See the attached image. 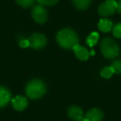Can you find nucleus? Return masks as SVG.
I'll use <instances>...</instances> for the list:
<instances>
[{"mask_svg":"<svg viewBox=\"0 0 121 121\" xmlns=\"http://www.w3.org/2000/svg\"><path fill=\"white\" fill-rule=\"evenodd\" d=\"M56 41L59 45L63 48L73 49V47L78 44V37L73 30L65 28L57 33Z\"/></svg>","mask_w":121,"mask_h":121,"instance_id":"f257e3e1","label":"nucleus"},{"mask_svg":"<svg viewBox=\"0 0 121 121\" xmlns=\"http://www.w3.org/2000/svg\"><path fill=\"white\" fill-rule=\"evenodd\" d=\"M46 92V86L41 80H32L26 86V94L32 99L41 98Z\"/></svg>","mask_w":121,"mask_h":121,"instance_id":"f03ea898","label":"nucleus"},{"mask_svg":"<svg viewBox=\"0 0 121 121\" xmlns=\"http://www.w3.org/2000/svg\"><path fill=\"white\" fill-rule=\"evenodd\" d=\"M100 50L105 58L113 59L119 55V48L118 44L113 39L105 37L100 43Z\"/></svg>","mask_w":121,"mask_h":121,"instance_id":"7ed1b4c3","label":"nucleus"},{"mask_svg":"<svg viewBox=\"0 0 121 121\" xmlns=\"http://www.w3.org/2000/svg\"><path fill=\"white\" fill-rule=\"evenodd\" d=\"M118 3L114 0H106L99 5L98 9V13L100 16L108 17L114 14L117 11Z\"/></svg>","mask_w":121,"mask_h":121,"instance_id":"20e7f679","label":"nucleus"},{"mask_svg":"<svg viewBox=\"0 0 121 121\" xmlns=\"http://www.w3.org/2000/svg\"><path fill=\"white\" fill-rule=\"evenodd\" d=\"M30 47L33 49H42L47 44V38L42 33H34L29 37Z\"/></svg>","mask_w":121,"mask_h":121,"instance_id":"39448f33","label":"nucleus"},{"mask_svg":"<svg viewBox=\"0 0 121 121\" xmlns=\"http://www.w3.org/2000/svg\"><path fill=\"white\" fill-rule=\"evenodd\" d=\"M32 16L37 23L42 24L47 19V12L42 6H36L32 11Z\"/></svg>","mask_w":121,"mask_h":121,"instance_id":"423d86ee","label":"nucleus"},{"mask_svg":"<svg viewBox=\"0 0 121 121\" xmlns=\"http://www.w3.org/2000/svg\"><path fill=\"white\" fill-rule=\"evenodd\" d=\"M68 115L75 121H82L84 119V114L82 109L76 105H72L68 109Z\"/></svg>","mask_w":121,"mask_h":121,"instance_id":"0eeeda50","label":"nucleus"},{"mask_svg":"<svg viewBox=\"0 0 121 121\" xmlns=\"http://www.w3.org/2000/svg\"><path fill=\"white\" fill-rule=\"evenodd\" d=\"M12 103L13 109L17 111L24 110L27 107V104H28L27 99L21 95H17L15 98H13L12 100Z\"/></svg>","mask_w":121,"mask_h":121,"instance_id":"6e6552de","label":"nucleus"},{"mask_svg":"<svg viewBox=\"0 0 121 121\" xmlns=\"http://www.w3.org/2000/svg\"><path fill=\"white\" fill-rule=\"evenodd\" d=\"M103 117H104V114L103 112L99 109H91L87 112L86 115V118L89 119V121H102Z\"/></svg>","mask_w":121,"mask_h":121,"instance_id":"1a4fd4ad","label":"nucleus"},{"mask_svg":"<svg viewBox=\"0 0 121 121\" xmlns=\"http://www.w3.org/2000/svg\"><path fill=\"white\" fill-rule=\"evenodd\" d=\"M73 50H74L76 57H77L79 60H86L89 58L90 53L86 47H82V46H80L79 44H77V45H76L73 47Z\"/></svg>","mask_w":121,"mask_h":121,"instance_id":"9d476101","label":"nucleus"},{"mask_svg":"<svg viewBox=\"0 0 121 121\" xmlns=\"http://www.w3.org/2000/svg\"><path fill=\"white\" fill-rule=\"evenodd\" d=\"M11 99V94L5 87L0 86V108H3L8 104Z\"/></svg>","mask_w":121,"mask_h":121,"instance_id":"9b49d317","label":"nucleus"},{"mask_svg":"<svg viewBox=\"0 0 121 121\" xmlns=\"http://www.w3.org/2000/svg\"><path fill=\"white\" fill-rule=\"evenodd\" d=\"M98 27L103 32H109L113 28V22L109 19H100L98 23Z\"/></svg>","mask_w":121,"mask_h":121,"instance_id":"f8f14e48","label":"nucleus"},{"mask_svg":"<svg viewBox=\"0 0 121 121\" xmlns=\"http://www.w3.org/2000/svg\"><path fill=\"white\" fill-rule=\"evenodd\" d=\"M99 37V36L98 32H91L87 37V38H86V43H87V45L89 46V47H94L98 42Z\"/></svg>","mask_w":121,"mask_h":121,"instance_id":"ddd939ff","label":"nucleus"},{"mask_svg":"<svg viewBox=\"0 0 121 121\" xmlns=\"http://www.w3.org/2000/svg\"><path fill=\"white\" fill-rule=\"evenodd\" d=\"M72 1L76 9L80 10H85L88 9L91 2V0H72Z\"/></svg>","mask_w":121,"mask_h":121,"instance_id":"4468645a","label":"nucleus"},{"mask_svg":"<svg viewBox=\"0 0 121 121\" xmlns=\"http://www.w3.org/2000/svg\"><path fill=\"white\" fill-rule=\"evenodd\" d=\"M114 74V71L113 69L112 66H106L104 69H102V71H100V76L104 79H109Z\"/></svg>","mask_w":121,"mask_h":121,"instance_id":"2eb2a0df","label":"nucleus"},{"mask_svg":"<svg viewBox=\"0 0 121 121\" xmlns=\"http://www.w3.org/2000/svg\"><path fill=\"white\" fill-rule=\"evenodd\" d=\"M16 3L22 8H29L34 3V0H15Z\"/></svg>","mask_w":121,"mask_h":121,"instance_id":"dca6fc26","label":"nucleus"},{"mask_svg":"<svg viewBox=\"0 0 121 121\" xmlns=\"http://www.w3.org/2000/svg\"><path fill=\"white\" fill-rule=\"evenodd\" d=\"M113 35L116 38H121V22L117 23L113 27Z\"/></svg>","mask_w":121,"mask_h":121,"instance_id":"f3484780","label":"nucleus"},{"mask_svg":"<svg viewBox=\"0 0 121 121\" xmlns=\"http://www.w3.org/2000/svg\"><path fill=\"white\" fill-rule=\"evenodd\" d=\"M112 67L114 71V73L121 75V60H114L112 64Z\"/></svg>","mask_w":121,"mask_h":121,"instance_id":"a211bd4d","label":"nucleus"},{"mask_svg":"<svg viewBox=\"0 0 121 121\" xmlns=\"http://www.w3.org/2000/svg\"><path fill=\"white\" fill-rule=\"evenodd\" d=\"M59 0H37V2L42 5H46V6H52L56 4Z\"/></svg>","mask_w":121,"mask_h":121,"instance_id":"6ab92c4d","label":"nucleus"},{"mask_svg":"<svg viewBox=\"0 0 121 121\" xmlns=\"http://www.w3.org/2000/svg\"><path fill=\"white\" fill-rule=\"evenodd\" d=\"M19 46L22 48H27V47H30V42H29L28 40H22L19 42Z\"/></svg>","mask_w":121,"mask_h":121,"instance_id":"aec40b11","label":"nucleus"},{"mask_svg":"<svg viewBox=\"0 0 121 121\" xmlns=\"http://www.w3.org/2000/svg\"><path fill=\"white\" fill-rule=\"evenodd\" d=\"M117 11L121 13V0H119V3H118V8H117Z\"/></svg>","mask_w":121,"mask_h":121,"instance_id":"412c9836","label":"nucleus"},{"mask_svg":"<svg viewBox=\"0 0 121 121\" xmlns=\"http://www.w3.org/2000/svg\"><path fill=\"white\" fill-rule=\"evenodd\" d=\"M91 54L92 56H94V55H95V52H94V51H91Z\"/></svg>","mask_w":121,"mask_h":121,"instance_id":"4be33fe9","label":"nucleus"},{"mask_svg":"<svg viewBox=\"0 0 121 121\" xmlns=\"http://www.w3.org/2000/svg\"><path fill=\"white\" fill-rule=\"evenodd\" d=\"M82 121H89V119H87L86 118H84V119H82Z\"/></svg>","mask_w":121,"mask_h":121,"instance_id":"5701e85b","label":"nucleus"}]
</instances>
